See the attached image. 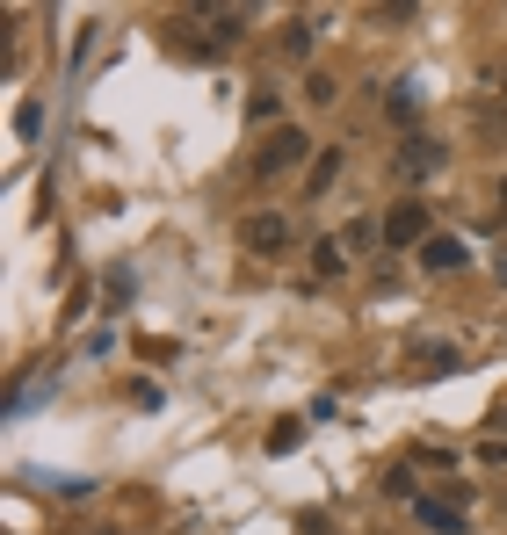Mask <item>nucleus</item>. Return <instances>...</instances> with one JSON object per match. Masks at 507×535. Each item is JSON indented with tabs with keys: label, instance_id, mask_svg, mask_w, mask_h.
<instances>
[{
	"label": "nucleus",
	"instance_id": "obj_16",
	"mask_svg": "<svg viewBox=\"0 0 507 535\" xmlns=\"http://www.w3.org/2000/svg\"><path fill=\"white\" fill-rule=\"evenodd\" d=\"M37 131H44V109L22 102V109H15V138H37Z\"/></svg>",
	"mask_w": 507,
	"mask_h": 535
},
{
	"label": "nucleus",
	"instance_id": "obj_17",
	"mask_svg": "<svg viewBox=\"0 0 507 535\" xmlns=\"http://www.w3.org/2000/svg\"><path fill=\"white\" fill-rule=\"evenodd\" d=\"M334 94H341V87L326 80V73H312V80H305V102H334Z\"/></svg>",
	"mask_w": 507,
	"mask_h": 535
},
{
	"label": "nucleus",
	"instance_id": "obj_6",
	"mask_svg": "<svg viewBox=\"0 0 507 535\" xmlns=\"http://www.w3.org/2000/svg\"><path fill=\"white\" fill-rule=\"evenodd\" d=\"M464 507H471V499H413V521H421V528H435V535H457L464 528Z\"/></svg>",
	"mask_w": 507,
	"mask_h": 535
},
{
	"label": "nucleus",
	"instance_id": "obj_10",
	"mask_svg": "<svg viewBox=\"0 0 507 535\" xmlns=\"http://www.w3.org/2000/svg\"><path fill=\"white\" fill-rule=\"evenodd\" d=\"M319 22H326V15H290V22H283V58H312Z\"/></svg>",
	"mask_w": 507,
	"mask_h": 535
},
{
	"label": "nucleus",
	"instance_id": "obj_3",
	"mask_svg": "<svg viewBox=\"0 0 507 535\" xmlns=\"http://www.w3.org/2000/svg\"><path fill=\"white\" fill-rule=\"evenodd\" d=\"M290 239H297V225L283 210H247L240 217V246L247 254H290Z\"/></svg>",
	"mask_w": 507,
	"mask_h": 535
},
{
	"label": "nucleus",
	"instance_id": "obj_2",
	"mask_svg": "<svg viewBox=\"0 0 507 535\" xmlns=\"http://www.w3.org/2000/svg\"><path fill=\"white\" fill-rule=\"evenodd\" d=\"M428 239H435V225H428V203H421V196H406V203L384 210V246H392V254H399V246H413V254H421Z\"/></svg>",
	"mask_w": 507,
	"mask_h": 535
},
{
	"label": "nucleus",
	"instance_id": "obj_21",
	"mask_svg": "<svg viewBox=\"0 0 507 535\" xmlns=\"http://www.w3.org/2000/svg\"><path fill=\"white\" fill-rule=\"evenodd\" d=\"M500 282H507V254H500Z\"/></svg>",
	"mask_w": 507,
	"mask_h": 535
},
{
	"label": "nucleus",
	"instance_id": "obj_1",
	"mask_svg": "<svg viewBox=\"0 0 507 535\" xmlns=\"http://www.w3.org/2000/svg\"><path fill=\"white\" fill-rule=\"evenodd\" d=\"M312 160H319V145H312V131H305V123H283L276 138H261V152H254V181H283V174H312Z\"/></svg>",
	"mask_w": 507,
	"mask_h": 535
},
{
	"label": "nucleus",
	"instance_id": "obj_15",
	"mask_svg": "<svg viewBox=\"0 0 507 535\" xmlns=\"http://www.w3.org/2000/svg\"><path fill=\"white\" fill-rule=\"evenodd\" d=\"M377 239H384V225H377V217H355V225H348V254H370Z\"/></svg>",
	"mask_w": 507,
	"mask_h": 535
},
{
	"label": "nucleus",
	"instance_id": "obj_5",
	"mask_svg": "<svg viewBox=\"0 0 507 535\" xmlns=\"http://www.w3.org/2000/svg\"><path fill=\"white\" fill-rule=\"evenodd\" d=\"M442 167H450V145H442V138L413 131V138L399 145V174H406V181H428V174H442Z\"/></svg>",
	"mask_w": 507,
	"mask_h": 535
},
{
	"label": "nucleus",
	"instance_id": "obj_20",
	"mask_svg": "<svg viewBox=\"0 0 507 535\" xmlns=\"http://www.w3.org/2000/svg\"><path fill=\"white\" fill-rule=\"evenodd\" d=\"M500 102H507V73H500Z\"/></svg>",
	"mask_w": 507,
	"mask_h": 535
},
{
	"label": "nucleus",
	"instance_id": "obj_7",
	"mask_svg": "<svg viewBox=\"0 0 507 535\" xmlns=\"http://www.w3.org/2000/svg\"><path fill=\"white\" fill-rule=\"evenodd\" d=\"M413 261H421L428 275H450V268H464V261H471V246H464L457 232H435V239H428V246H421Z\"/></svg>",
	"mask_w": 507,
	"mask_h": 535
},
{
	"label": "nucleus",
	"instance_id": "obj_8",
	"mask_svg": "<svg viewBox=\"0 0 507 535\" xmlns=\"http://www.w3.org/2000/svg\"><path fill=\"white\" fill-rule=\"evenodd\" d=\"M341 167H348V152H341V145H319V160H312V174H305V196H326V188L341 181Z\"/></svg>",
	"mask_w": 507,
	"mask_h": 535
},
{
	"label": "nucleus",
	"instance_id": "obj_18",
	"mask_svg": "<svg viewBox=\"0 0 507 535\" xmlns=\"http://www.w3.org/2000/svg\"><path fill=\"white\" fill-rule=\"evenodd\" d=\"M479 463H486V470H500V463H507V442H500V434H493V442H479Z\"/></svg>",
	"mask_w": 507,
	"mask_h": 535
},
{
	"label": "nucleus",
	"instance_id": "obj_11",
	"mask_svg": "<svg viewBox=\"0 0 507 535\" xmlns=\"http://www.w3.org/2000/svg\"><path fill=\"white\" fill-rule=\"evenodd\" d=\"M348 261H355V254H348V239H319V246H312V282L348 275Z\"/></svg>",
	"mask_w": 507,
	"mask_h": 535
},
{
	"label": "nucleus",
	"instance_id": "obj_9",
	"mask_svg": "<svg viewBox=\"0 0 507 535\" xmlns=\"http://www.w3.org/2000/svg\"><path fill=\"white\" fill-rule=\"evenodd\" d=\"M203 22H211V37L218 44H240L247 37V22H254V8H196Z\"/></svg>",
	"mask_w": 507,
	"mask_h": 535
},
{
	"label": "nucleus",
	"instance_id": "obj_22",
	"mask_svg": "<svg viewBox=\"0 0 507 535\" xmlns=\"http://www.w3.org/2000/svg\"><path fill=\"white\" fill-rule=\"evenodd\" d=\"M500 420H507V405H500Z\"/></svg>",
	"mask_w": 507,
	"mask_h": 535
},
{
	"label": "nucleus",
	"instance_id": "obj_14",
	"mask_svg": "<svg viewBox=\"0 0 507 535\" xmlns=\"http://www.w3.org/2000/svg\"><path fill=\"white\" fill-rule=\"evenodd\" d=\"M276 116H283V94L276 87H254L247 94V123H276Z\"/></svg>",
	"mask_w": 507,
	"mask_h": 535
},
{
	"label": "nucleus",
	"instance_id": "obj_13",
	"mask_svg": "<svg viewBox=\"0 0 507 535\" xmlns=\"http://www.w3.org/2000/svg\"><path fill=\"white\" fill-rule=\"evenodd\" d=\"M384 109H392V123H413V116H421V94H413V80H399L392 94H384Z\"/></svg>",
	"mask_w": 507,
	"mask_h": 535
},
{
	"label": "nucleus",
	"instance_id": "obj_12",
	"mask_svg": "<svg viewBox=\"0 0 507 535\" xmlns=\"http://www.w3.org/2000/svg\"><path fill=\"white\" fill-rule=\"evenodd\" d=\"M261 449H268V456H297V449H305V420H276Z\"/></svg>",
	"mask_w": 507,
	"mask_h": 535
},
{
	"label": "nucleus",
	"instance_id": "obj_19",
	"mask_svg": "<svg viewBox=\"0 0 507 535\" xmlns=\"http://www.w3.org/2000/svg\"><path fill=\"white\" fill-rule=\"evenodd\" d=\"M500 217H507V181H500Z\"/></svg>",
	"mask_w": 507,
	"mask_h": 535
},
{
	"label": "nucleus",
	"instance_id": "obj_4",
	"mask_svg": "<svg viewBox=\"0 0 507 535\" xmlns=\"http://www.w3.org/2000/svg\"><path fill=\"white\" fill-rule=\"evenodd\" d=\"M406 362H413V384H435V376H457V369H464L457 340H413Z\"/></svg>",
	"mask_w": 507,
	"mask_h": 535
}]
</instances>
